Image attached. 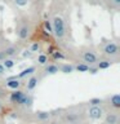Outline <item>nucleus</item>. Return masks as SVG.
Wrapping results in <instances>:
<instances>
[{
  "mask_svg": "<svg viewBox=\"0 0 120 124\" xmlns=\"http://www.w3.org/2000/svg\"><path fill=\"white\" fill-rule=\"evenodd\" d=\"M10 101L13 103H18V105L27 106V107H30L32 105V97L25 93L23 91H19V89H15V91L10 93Z\"/></svg>",
  "mask_w": 120,
  "mask_h": 124,
  "instance_id": "nucleus-1",
  "label": "nucleus"
},
{
  "mask_svg": "<svg viewBox=\"0 0 120 124\" xmlns=\"http://www.w3.org/2000/svg\"><path fill=\"white\" fill-rule=\"evenodd\" d=\"M50 22H52V34L56 36V39H63L66 35V26L63 18L60 16H56Z\"/></svg>",
  "mask_w": 120,
  "mask_h": 124,
  "instance_id": "nucleus-2",
  "label": "nucleus"
},
{
  "mask_svg": "<svg viewBox=\"0 0 120 124\" xmlns=\"http://www.w3.org/2000/svg\"><path fill=\"white\" fill-rule=\"evenodd\" d=\"M17 36L19 40H22V41H26L27 39L30 38V35H31V26H30V23L29 21H26V19H23V21H21L18 23V27H17Z\"/></svg>",
  "mask_w": 120,
  "mask_h": 124,
  "instance_id": "nucleus-3",
  "label": "nucleus"
},
{
  "mask_svg": "<svg viewBox=\"0 0 120 124\" xmlns=\"http://www.w3.org/2000/svg\"><path fill=\"white\" fill-rule=\"evenodd\" d=\"M102 53L108 58H116L120 53V48L118 45V43L115 41H107L106 44L102 46Z\"/></svg>",
  "mask_w": 120,
  "mask_h": 124,
  "instance_id": "nucleus-4",
  "label": "nucleus"
},
{
  "mask_svg": "<svg viewBox=\"0 0 120 124\" xmlns=\"http://www.w3.org/2000/svg\"><path fill=\"white\" fill-rule=\"evenodd\" d=\"M81 60H83V63L88 65V66H94L98 61V56L93 49H83L80 52Z\"/></svg>",
  "mask_w": 120,
  "mask_h": 124,
  "instance_id": "nucleus-5",
  "label": "nucleus"
},
{
  "mask_svg": "<svg viewBox=\"0 0 120 124\" xmlns=\"http://www.w3.org/2000/svg\"><path fill=\"white\" fill-rule=\"evenodd\" d=\"M87 115L92 120H101L103 118L105 112H103V108L101 106H90L87 111Z\"/></svg>",
  "mask_w": 120,
  "mask_h": 124,
  "instance_id": "nucleus-6",
  "label": "nucleus"
},
{
  "mask_svg": "<svg viewBox=\"0 0 120 124\" xmlns=\"http://www.w3.org/2000/svg\"><path fill=\"white\" fill-rule=\"evenodd\" d=\"M1 53H3L4 58H14L15 56H18V54L21 53V49H19V46H17V45L10 44V45H7L5 48H3Z\"/></svg>",
  "mask_w": 120,
  "mask_h": 124,
  "instance_id": "nucleus-7",
  "label": "nucleus"
},
{
  "mask_svg": "<svg viewBox=\"0 0 120 124\" xmlns=\"http://www.w3.org/2000/svg\"><path fill=\"white\" fill-rule=\"evenodd\" d=\"M105 116V123L106 124H118L119 123V115L118 112H107Z\"/></svg>",
  "mask_w": 120,
  "mask_h": 124,
  "instance_id": "nucleus-8",
  "label": "nucleus"
},
{
  "mask_svg": "<svg viewBox=\"0 0 120 124\" xmlns=\"http://www.w3.org/2000/svg\"><path fill=\"white\" fill-rule=\"evenodd\" d=\"M35 71H36L35 66H29L27 69L22 70V71L19 72L18 75H15L14 78H15V79H23V78H26V76H31V75H34V72H35Z\"/></svg>",
  "mask_w": 120,
  "mask_h": 124,
  "instance_id": "nucleus-9",
  "label": "nucleus"
},
{
  "mask_svg": "<svg viewBox=\"0 0 120 124\" xmlns=\"http://www.w3.org/2000/svg\"><path fill=\"white\" fill-rule=\"evenodd\" d=\"M112 63H114V61H111L110 58H107V60H101V61H97L96 63V67L98 70H106V69H110Z\"/></svg>",
  "mask_w": 120,
  "mask_h": 124,
  "instance_id": "nucleus-10",
  "label": "nucleus"
},
{
  "mask_svg": "<svg viewBox=\"0 0 120 124\" xmlns=\"http://www.w3.org/2000/svg\"><path fill=\"white\" fill-rule=\"evenodd\" d=\"M38 83H39V79L35 75H31L29 78V80H27V83H26V88H27V91H34L35 88L38 87Z\"/></svg>",
  "mask_w": 120,
  "mask_h": 124,
  "instance_id": "nucleus-11",
  "label": "nucleus"
},
{
  "mask_svg": "<svg viewBox=\"0 0 120 124\" xmlns=\"http://www.w3.org/2000/svg\"><path fill=\"white\" fill-rule=\"evenodd\" d=\"M60 71V66L54 65V63H46L45 65V69H44V72L46 75H54Z\"/></svg>",
  "mask_w": 120,
  "mask_h": 124,
  "instance_id": "nucleus-12",
  "label": "nucleus"
},
{
  "mask_svg": "<svg viewBox=\"0 0 120 124\" xmlns=\"http://www.w3.org/2000/svg\"><path fill=\"white\" fill-rule=\"evenodd\" d=\"M7 87L13 89V91H15V89H19V87H21V80L19 79H15V78H10V79L7 80Z\"/></svg>",
  "mask_w": 120,
  "mask_h": 124,
  "instance_id": "nucleus-13",
  "label": "nucleus"
},
{
  "mask_svg": "<svg viewBox=\"0 0 120 124\" xmlns=\"http://www.w3.org/2000/svg\"><path fill=\"white\" fill-rule=\"evenodd\" d=\"M110 105L114 108H120V94L115 93L110 97Z\"/></svg>",
  "mask_w": 120,
  "mask_h": 124,
  "instance_id": "nucleus-14",
  "label": "nucleus"
},
{
  "mask_svg": "<svg viewBox=\"0 0 120 124\" xmlns=\"http://www.w3.org/2000/svg\"><path fill=\"white\" fill-rule=\"evenodd\" d=\"M60 71L63 72V74H71L75 71V67H74V65H70V63H63L60 66Z\"/></svg>",
  "mask_w": 120,
  "mask_h": 124,
  "instance_id": "nucleus-15",
  "label": "nucleus"
},
{
  "mask_svg": "<svg viewBox=\"0 0 120 124\" xmlns=\"http://www.w3.org/2000/svg\"><path fill=\"white\" fill-rule=\"evenodd\" d=\"M1 63H3L4 67H5V70H10L12 67H14L15 61H14V58H4L1 61Z\"/></svg>",
  "mask_w": 120,
  "mask_h": 124,
  "instance_id": "nucleus-16",
  "label": "nucleus"
},
{
  "mask_svg": "<svg viewBox=\"0 0 120 124\" xmlns=\"http://www.w3.org/2000/svg\"><path fill=\"white\" fill-rule=\"evenodd\" d=\"M50 118V114L48 111H38L36 112V119L40 120V122H45Z\"/></svg>",
  "mask_w": 120,
  "mask_h": 124,
  "instance_id": "nucleus-17",
  "label": "nucleus"
},
{
  "mask_svg": "<svg viewBox=\"0 0 120 124\" xmlns=\"http://www.w3.org/2000/svg\"><path fill=\"white\" fill-rule=\"evenodd\" d=\"M75 67L76 71H79V72H88V70H89V66L88 65H85V63H77L76 66H74Z\"/></svg>",
  "mask_w": 120,
  "mask_h": 124,
  "instance_id": "nucleus-18",
  "label": "nucleus"
},
{
  "mask_svg": "<svg viewBox=\"0 0 120 124\" xmlns=\"http://www.w3.org/2000/svg\"><path fill=\"white\" fill-rule=\"evenodd\" d=\"M102 103H103V100L98 98V97H93V98L89 100V105L90 106H101Z\"/></svg>",
  "mask_w": 120,
  "mask_h": 124,
  "instance_id": "nucleus-19",
  "label": "nucleus"
},
{
  "mask_svg": "<svg viewBox=\"0 0 120 124\" xmlns=\"http://www.w3.org/2000/svg\"><path fill=\"white\" fill-rule=\"evenodd\" d=\"M38 63L41 66H45L48 63V56L46 54H39L38 56Z\"/></svg>",
  "mask_w": 120,
  "mask_h": 124,
  "instance_id": "nucleus-20",
  "label": "nucleus"
},
{
  "mask_svg": "<svg viewBox=\"0 0 120 124\" xmlns=\"http://www.w3.org/2000/svg\"><path fill=\"white\" fill-rule=\"evenodd\" d=\"M40 49H41L40 43H32V44H31V48H30V52L31 53H38V52H40Z\"/></svg>",
  "mask_w": 120,
  "mask_h": 124,
  "instance_id": "nucleus-21",
  "label": "nucleus"
},
{
  "mask_svg": "<svg viewBox=\"0 0 120 124\" xmlns=\"http://www.w3.org/2000/svg\"><path fill=\"white\" fill-rule=\"evenodd\" d=\"M13 3H14L17 7L23 8V7H27V5H29L30 0H13Z\"/></svg>",
  "mask_w": 120,
  "mask_h": 124,
  "instance_id": "nucleus-22",
  "label": "nucleus"
},
{
  "mask_svg": "<svg viewBox=\"0 0 120 124\" xmlns=\"http://www.w3.org/2000/svg\"><path fill=\"white\" fill-rule=\"evenodd\" d=\"M53 58L54 60H65V56L61 52H53Z\"/></svg>",
  "mask_w": 120,
  "mask_h": 124,
  "instance_id": "nucleus-23",
  "label": "nucleus"
},
{
  "mask_svg": "<svg viewBox=\"0 0 120 124\" xmlns=\"http://www.w3.org/2000/svg\"><path fill=\"white\" fill-rule=\"evenodd\" d=\"M110 3H111V5L114 8H116V9L120 7V0H110Z\"/></svg>",
  "mask_w": 120,
  "mask_h": 124,
  "instance_id": "nucleus-24",
  "label": "nucleus"
},
{
  "mask_svg": "<svg viewBox=\"0 0 120 124\" xmlns=\"http://www.w3.org/2000/svg\"><path fill=\"white\" fill-rule=\"evenodd\" d=\"M44 26L46 27V29H48V31H49V32H52V22L46 19V21L44 22Z\"/></svg>",
  "mask_w": 120,
  "mask_h": 124,
  "instance_id": "nucleus-25",
  "label": "nucleus"
},
{
  "mask_svg": "<svg viewBox=\"0 0 120 124\" xmlns=\"http://www.w3.org/2000/svg\"><path fill=\"white\" fill-rule=\"evenodd\" d=\"M31 54H32V53H31L30 49H29V50H25V52L22 53V56L25 57V58H29V57H31Z\"/></svg>",
  "mask_w": 120,
  "mask_h": 124,
  "instance_id": "nucleus-26",
  "label": "nucleus"
},
{
  "mask_svg": "<svg viewBox=\"0 0 120 124\" xmlns=\"http://www.w3.org/2000/svg\"><path fill=\"white\" fill-rule=\"evenodd\" d=\"M5 71H7V70H5V67H4V66H3V63L0 62V75H4V74H5Z\"/></svg>",
  "mask_w": 120,
  "mask_h": 124,
  "instance_id": "nucleus-27",
  "label": "nucleus"
},
{
  "mask_svg": "<svg viewBox=\"0 0 120 124\" xmlns=\"http://www.w3.org/2000/svg\"><path fill=\"white\" fill-rule=\"evenodd\" d=\"M4 60V56H3V53H1V50H0V61H3Z\"/></svg>",
  "mask_w": 120,
  "mask_h": 124,
  "instance_id": "nucleus-28",
  "label": "nucleus"
},
{
  "mask_svg": "<svg viewBox=\"0 0 120 124\" xmlns=\"http://www.w3.org/2000/svg\"><path fill=\"white\" fill-rule=\"evenodd\" d=\"M0 111H1V101H0Z\"/></svg>",
  "mask_w": 120,
  "mask_h": 124,
  "instance_id": "nucleus-29",
  "label": "nucleus"
}]
</instances>
